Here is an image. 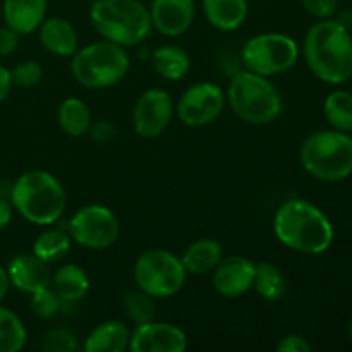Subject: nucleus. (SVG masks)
Instances as JSON below:
<instances>
[{"instance_id":"ea45409f","label":"nucleus","mask_w":352,"mask_h":352,"mask_svg":"<svg viewBox=\"0 0 352 352\" xmlns=\"http://www.w3.org/2000/svg\"><path fill=\"white\" fill-rule=\"evenodd\" d=\"M349 339H351V344H352V320H351V325H349Z\"/></svg>"},{"instance_id":"72a5a7b5","label":"nucleus","mask_w":352,"mask_h":352,"mask_svg":"<svg viewBox=\"0 0 352 352\" xmlns=\"http://www.w3.org/2000/svg\"><path fill=\"white\" fill-rule=\"evenodd\" d=\"M277 351L278 352H309L311 351V344H309L302 336L291 333V336H285L278 340Z\"/></svg>"},{"instance_id":"b1692460","label":"nucleus","mask_w":352,"mask_h":352,"mask_svg":"<svg viewBox=\"0 0 352 352\" xmlns=\"http://www.w3.org/2000/svg\"><path fill=\"white\" fill-rule=\"evenodd\" d=\"M62 131L72 138H81L89 133L93 124L91 110L81 98H65L57 112Z\"/></svg>"},{"instance_id":"a211bd4d","label":"nucleus","mask_w":352,"mask_h":352,"mask_svg":"<svg viewBox=\"0 0 352 352\" xmlns=\"http://www.w3.org/2000/svg\"><path fill=\"white\" fill-rule=\"evenodd\" d=\"M48 0H3V21L19 34H30L40 28L47 14Z\"/></svg>"},{"instance_id":"f03ea898","label":"nucleus","mask_w":352,"mask_h":352,"mask_svg":"<svg viewBox=\"0 0 352 352\" xmlns=\"http://www.w3.org/2000/svg\"><path fill=\"white\" fill-rule=\"evenodd\" d=\"M274 234L282 246L305 254H322L332 246L333 226L313 203L292 198L274 215Z\"/></svg>"},{"instance_id":"2eb2a0df","label":"nucleus","mask_w":352,"mask_h":352,"mask_svg":"<svg viewBox=\"0 0 352 352\" xmlns=\"http://www.w3.org/2000/svg\"><path fill=\"white\" fill-rule=\"evenodd\" d=\"M195 0H153L151 24L164 36H181L195 21Z\"/></svg>"},{"instance_id":"393cba45","label":"nucleus","mask_w":352,"mask_h":352,"mask_svg":"<svg viewBox=\"0 0 352 352\" xmlns=\"http://www.w3.org/2000/svg\"><path fill=\"white\" fill-rule=\"evenodd\" d=\"M253 289L261 299L268 302L280 301L287 291V282L284 274L275 265L261 261L256 263V274H254Z\"/></svg>"},{"instance_id":"7ed1b4c3","label":"nucleus","mask_w":352,"mask_h":352,"mask_svg":"<svg viewBox=\"0 0 352 352\" xmlns=\"http://www.w3.org/2000/svg\"><path fill=\"white\" fill-rule=\"evenodd\" d=\"M10 205L28 222L48 227L62 219L67 196L54 174L36 168L16 179L10 188Z\"/></svg>"},{"instance_id":"1a4fd4ad","label":"nucleus","mask_w":352,"mask_h":352,"mask_svg":"<svg viewBox=\"0 0 352 352\" xmlns=\"http://www.w3.org/2000/svg\"><path fill=\"white\" fill-rule=\"evenodd\" d=\"M298 58V43L284 33L256 34L243 47L244 69L267 78L287 72Z\"/></svg>"},{"instance_id":"9d476101","label":"nucleus","mask_w":352,"mask_h":352,"mask_svg":"<svg viewBox=\"0 0 352 352\" xmlns=\"http://www.w3.org/2000/svg\"><path fill=\"white\" fill-rule=\"evenodd\" d=\"M67 232L79 246L100 251L117 243L120 236V222L107 206L86 205L69 220Z\"/></svg>"},{"instance_id":"4c0bfd02","label":"nucleus","mask_w":352,"mask_h":352,"mask_svg":"<svg viewBox=\"0 0 352 352\" xmlns=\"http://www.w3.org/2000/svg\"><path fill=\"white\" fill-rule=\"evenodd\" d=\"M12 205L9 201H6V199H0V230H3L9 226V222L12 220Z\"/></svg>"},{"instance_id":"20e7f679","label":"nucleus","mask_w":352,"mask_h":352,"mask_svg":"<svg viewBox=\"0 0 352 352\" xmlns=\"http://www.w3.org/2000/svg\"><path fill=\"white\" fill-rule=\"evenodd\" d=\"M89 21L103 40L124 48L138 47L150 36V9L140 0H95Z\"/></svg>"},{"instance_id":"ddd939ff","label":"nucleus","mask_w":352,"mask_h":352,"mask_svg":"<svg viewBox=\"0 0 352 352\" xmlns=\"http://www.w3.org/2000/svg\"><path fill=\"white\" fill-rule=\"evenodd\" d=\"M188 337L179 327L167 322H151L136 325L131 332V352H184Z\"/></svg>"},{"instance_id":"4be33fe9","label":"nucleus","mask_w":352,"mask_h":352,"mask_svg":"<svg viewBox=\"0 0 352 352\" xmlns=\"http://www.w3.org/2000/svg\"><path fill=\"white\" fill-rule=\"evenodd\" d=\"M222 258L223 250L219 241L203 237V239L195 241V243L186 248L181 261L188 274L203 275L213 272V268L220 263Z\"/></svg>"},{"instance_id":"f704fd0d","label":"nucleus","mask_w":352,"mask_h":352,"mask_svg":"<svg viewBox=\"0 0 352 352\" xmlns=\"http://www.w3.org/2000/svg\"><path fill=\"white\" fill-rule=\"evenodd\" d=\"M19 36L21 34L12 28H0V57H7L16 52V48L19 47Z\"/></svg>"},{"instance_id":"f8f14e48","label":"nucleus","mask_w":352,"mask_h":352,"mask_svg":"<svg viewBox=\"0 0 352 352\" xmlns=\"http://www.w3.org/2000/svg\"><path fill=\"white\" fill-rule=\"evenodd\" d=\"M175 105L172 96L160 88L144 91L133 110V126L138 136L153 140L162 136L174 119Z\"/></svg>"},{"instance_id":"c85d7f7f","label":"nucleus","mask_w":352,"mask_h":352,"mask_svg":"<svg viewBox=\"0 0 352 352\" xmlns=\"http://www.w3.org/2000/svg\"><path fill=\"white\" fill-rule=\"evenodd\" d=\"M153 299L155 298H151L150 294H146V292L141 291V289L127 292L122 302L127 318H129L131 322L136 323V325L155 320L157 306H155Z\"/></svg>"},{"instance_id":"f257e3e1","label":"nucleus","mask_w":352,"mask_h":352,"mask_svg":"<svg viewBox=\"0 0 352 352\" xmlns=\"http://www.w3.org/2000/svg\"><path fill=\"white\" fill-rule=\"evenodd\" d=\"M302 54L309 71L327 85H344L352 78V36L340 21L330 17L313 24Z\"/></svg>"},{"instance_id":"f3484780","label":"nucleus","mask_w":352,"mask_h":352,"mask_svg":"<svg viewBox=\"0 0 352 352\" xmlns=\"http://www.w3.org/2000/svg\"><path fill=\"white\" fill-rule=\"evenodd\" d=\"M38 36L45 50L57 57H72L78 50V31L64 17L45 19L38 28Z\"/></svg>"},{"instance_id":"a878e982","label":"nucleus","mask_w":352,"mask_h":352,"mask_svg":"<svg viewBox=\"0 0 352 352\" xmlns=\"http://www.w3.org/2000/svg\"><path fill=\"white\" fill-rule=\"evenodd\" d=\"M323 113L330 126L340 133H352V93L337 89L325 98Z\"/></svg>"},{"instance_id":"412c9836","label":"nucleus","mask_w":352,"mask_h":352,"mask_svg":"<svg viewBox=\"0 0 352 352\" xmlns=\"http://www.w3.org/2000/svg\"><path fill=\"white\" fill-rule=\"evenodd\" d=\"M52 289L62 302H79L89 291V277L79 265L65 263L52 275Z\"/></svg>"},{"instance_id":"6ab92c4d","label":"nucleus","mask_w":352,"mask_h":352,"mask_svg":"<svg viewBox=\"0 0 352 352\" xmlns=\"http://www.w3.org/2000/svg\"><path fill=\"white\" fill-rule=\"evenodd\" d=\"M131 332L120 320H107L96 325L85 339L86 352H122L129 349Z\"/></svg>"},{"instance_id":"9b49d317","label":"nucleus","mask_w":352,"mask_h":352,"mask_svg":"<svg viewBox=\"0 0 352 352\" xmlns=\"http://www.w3.org/2000/svg\"><path fill=\"white\" fill-rule=\"evenodd\" d=\"M227 105L226 91L215 82H196L189 86L175 105V113L182 124L201 127L215 122Z\"/></svg>"},{"instance_id":"aec40b11","label":"nucleus","mask_w":352,"mask_h":352,"mask_svg":"<svg viewBox=\"0 0 352 352\" xmlns=\"http://www.w3.org/2000/svg\"><path fill=\"white\" fill-rule=\"evenodd\" d=\"M206 21L219 31H236L248 19V0H201Z\"/></svg>"},{"instance_id":"7c9ffc66","label":"nucleus","mask_w":352,"mask_h":352,"mask_svg":"<svg viewBox=\"0 0 352 352\" xmlns=\"http://www.w3.org/2000/svg\"><path fill=\"white\" fill-rule=\"evenodd\" d=\"M10 76H12V85L19 86V88H34L36 85H40L41 78H43V69L40 67L38 62L24 60L10 71Z\"/></svg>"},{"instance_id":"423d86ee","label":"nucleus","mask_w":352,"mask_h":352,"mask_svg":"<svg viewBox=\"0 0 352 352\" xmlns=\"http://www.w3.org/2000/svg\"><path fill=\"white\" fill-rule=\"evenodd\" d=\"M299 162L318 181H344L352 174V136L336 129L309 134L299 148Z\"/></svg>"},{"instance_id":"c756f323","label":"nucleus","mask_w":352,"mask_h":352,"mask_svg":"<svg viewBox=\"0 0 352 352\" xmlns=\"http://www.w3.org/2000/svg\"><path fill=\"white\" fill-rule=\"evenodd\" d=\"M31 311L40 320H52L60 311L62 301L52 287H45L41 291L31 294Z\"/></svg>"},{"instance_id":"58836bf2","label":"nucleus","mask_w":352,"mask_h":352,"mask_svg":"<svg viewBox=\"0 0 352 352\" xmlns=\"http://www.w3.org/2000/svg\"><path fill=\"white\" fill-rule=\"evenodd\" d=\"M9 289H10L9 274H7V268H3L2 265H0V305H2V301L7 298V294H9Z\"/></svg>"},{"instance_id":"bb28decb","label":"nucleus","mask_w":352,"mask_h":352,"mask_svg":"<svg viewBox=\"0 0 352 352\" xmlns=\"http://www.w3.org/2000/svg\"><path fill=\"white\" fill-rule=\"evenodd\" d=\"M72 239L69 232L62 229H48L36 237L33 244V253L48 265L60 261L71 250Z\"/></svg>"},{"instance_id":"dca6fc26","label":"nucleus","mask_w":352,"mask_h":352,"mask_svg":"<svg viewBox=\"0 0 352 352\" xmlns=\"http://www.w3.org/2000/svg\"><path fill=\"white\" fill-rule=\"evenodd\" d=\"M10 285L24 294H34L52 285V274L47 261L34 253H19L7 265Z\"/></svg>"},{"instance_id":"5701e85b","label":"nucleus","mask_w":352,"mask_h":352,"mask_svg":"<svg viewBox=\"0 0 352 352\" xmlns=\"http://www.w3.org/2000/svg\"><path fill=\"white\" fill-rule=\"evenodd\" d=\"M153 67L162 78L179 81L191 71V57L177 45H162L153 52Z\"/></svg>"},{"instance_id":"473e14b6","label":"nucleus","mask_w":352,"mask_h":352,"mask_svg":"<svg viewBox=\"0 0 352 352\" xmlns=\"http://www.w3.org/2000/svg\"><path fill=\"white\" fill-rule=\"evenodd\" d=\"M301 3L306 12L318 19H330L339 7V0H301Z\"/></svg>"},{"instance_id":"6e6552de","label":"nucleus","mask_w":352,"mask_h":352,"mask_svg":"<svg viewBox=\"0 0 352 352\" xmlns=\"http://www.w3.org/2000/svg\"><path fill=\"white\" fill-rule=\"evenodd\" d=\"M186 272L181 258L167 250H148L134 263V282L138 289L155 299H167L179 294L186 284Z\"/></svg>"},{"instance_id":"0eeeda50","label":"nucleus","mask_w":352,"mask_h":352,"mask_svg":"<svg viewBox=\"0 0 352 352\" xmlns=\"http://www.w3.org/2000/svg\"><path fill=\"white\" fill-rule=\"evenodd\" d=\"M129 65V55L124 47L103 40L76 50L71 60V74L85 88L103 89L122 81Z\"/></svg>"},{"instance_id":"2f4dec72","label":"nucleus","mask_w":352,"mask_h":352,"mask_svg":"<svg viewBox=\"0 0 352 352\" xmlns=\"http://www.w3.org/2000/svg\"><path fill=\"white\" fill-rule=\"evenodd\" d=\"M43 349L48 352H74L79 349L78 339L64 329L48 330L43 337Z\"/></svg>"},{"instance_id":"cd10ccee","label":"nucleus","mask_w":352,"mask_h":352,"mask_svg":"<svg viewBox=\"0 0 352 352\" xmlns=\"http://www.w3.org/2000/svg\"><path fill=\"white\" fill-rule=\"evenodd\" d=\"M28 332L23 320L0 305V352H19L26 346Z\"/></svg>"},{"instance_id":"4468645a","label":"nucleus","mask_w":352,"mask_h":352,"mask_svg":"<svg viewBox=\"0 0 352 352\" xmlns=\"http://www.w3.org/2000/svg\"><path fill=\"white\" fill-rule=\"evenodd\" d=\"M213 287L222 298L236 299L253 289L256 263L244 256H227L213 268Z\"/></svg>"},{"instance_id":"e433bc0d","label":"nucleus","mask_w":352,"mask_h":352,"mask_svg":"<svg viewBox=\"0 0 352 352\" xmlns=\"http://www.w3.org/2000/svg\"><path fill=\"white\" fill-rule=\"evenodd\" d=\"M12 76L10 71L3 65H0V102L7 98L10 95V89H12Z\"/></svg>"},{"instance_id":"39448f33","label":"nucleus","mask_w":352,"mask_h":352,"mask_svg":"<svg viewBox=\"0 0 352 352\" xmlns=\"http://www.w3.org/2000/svg\"><path fill=\"white\" fill-rule=\"evenodd\" d=\"M227 103L241 120L254 126L274 122L284 109L277 86L267 78L248 69L232 76L226 91Z\"/></svg>"},{"instance_id":"c9c22d12","label":"nucleus","mask_w":352,"mask_h":352,"mask_svg":"<svg viewBox=\"0 0 352 352\" xmlns=\"http://www.w3.org/2000/svg\"><path fill=\"white\" fill-rule=\"evenodd\" d=\"M89 134H91L96 141H110L113 136H116V129H113V126L110 122L100 120V122L91 124V127H89Z\"/></svg>"}]
</instances>
